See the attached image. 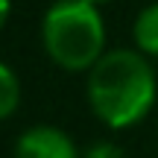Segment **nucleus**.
Masks as SVG:
<instances>
[{"instance_id":"f257e3e1","label":"nucleus","mask_w":158,"mask_h":158,"mask_svg":"<svg viewBox=\"0 0 158 158\" xmlns=\"http://www.w3.org/2000/svg\"><path fill=\"white\" fill-rule=\"evenodd\" d=\"M88 100L94 114L114 129L138 123L155 102V70L135 50H111L91 68Z\"/></svg>"},{"instance_id":"f03ea898","label":"nucleus","mask_w":158,"mask_h":158,"mask_svg":"<svg viewBox=\"0 0 158 158\" xmlns=\"http://www.w3.org/2000/svg\"><path fill=\"white\" fill-rule=\"evenodd\" d=\"M41 38L56 64L64 70L94 68L106 53V27L97 6L85 0H59L47 9L41 23Z\"/></svg>"},{"instance_id":"7ed1b4c3","label":"nucleus","mask_w":158,"mask_h":158,"mask_svg":"<svg viewBox=\"0 0 158 158\" xmlns=\"http://www.w3.org/2000/svg\"><path fill=\"white\" fill-rule=\"evenodd\" d=\"M15 158H76V147L62 129L35 126L18 138Z\"/></svg>"},{"instance_id":"20e7f679","label":"nucleus","mask_w":158,"mask_h":158,"mask_svg":"<svg viewBox=\"0 0 158 158\" xmlns=\"http://www.w3.org/2000/svg\"><path fill=\"white\" fill-rule=\"evenodd\" d=\"M135 41L143 53L158 56V3L147 6L135 18Z\"/></svg>"},{"instance_id":"39448f33","label":"nucleus","mask_w":158,"mask_h":158,"mask_svg":"<svg viewBox=\"0 0 158 158\" xmlns=\"http://www.w3.org/2000/svg\"><path fill=\"white\" fill-rule=\"evenodd\" d=\"M18 100H21V85H18V76L0 62V120L9 117L18 108Z\"/></svg>"},{"instance_id":"423d86ee","label":"nucleus","mask_w":158,"mask_h":158,"mask_svg":"<svg viewBox=\"0 0 158 158\" xmlns=\"http://www.w3.org/2000/svg\"><path fill=\"white\" fill-rule=\"evenodd\" d=\"M82 158H123V152H120V147H114V143H94Z\"/></svg>"},{"instance_id":"0eeeda50","label":"nucleus","mask_w":158,"mask_h":158,"mask_svg":"<svg viewBox=\"0 0 158 158\" xmlns=\"http://www.w3.org/2000/svg\"><path fill=\"white\" fill-rule=\"evenodd\" d=\"M9 12H12V0H0V29L9 21Z\"/></svg>"},{"instance_id":"6e6552de","label":"nucleus","mask_w":158,"mask_h":158,"mask_svg":"<svg viewBox=\"0 0 158 158\" xmlns=\"http://www.w3.org/2000/svg\"><path fill=\"white\" fill-rule=\"evenodd\" d=\"M85 3H91V6H100V3H108V0H85Z\"/></svg>"}]
</instances>
